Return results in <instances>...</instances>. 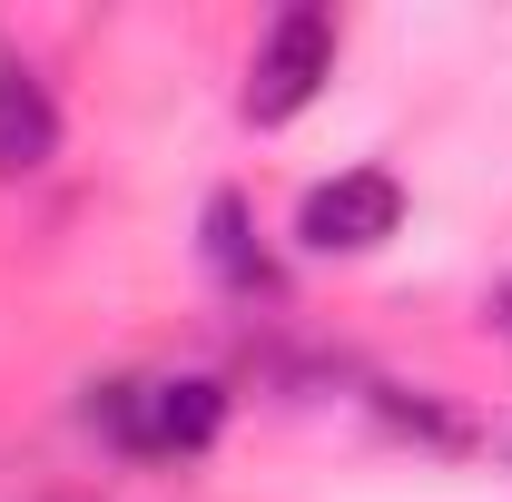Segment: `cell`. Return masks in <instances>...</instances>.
<instances>
[{
  "instance_id": "obj_5",
  "label": "cell",
  "mask_w": 512,
  "mask_h": 502,
  "mask_svg": "<svg viewBox=\"0 0 512 502\" xmlns=\"http://www.w3.org/2000/svg\"><path fill=\"white\" fill-rule=\"evenodd\" d=\"M197 247H207V276H217V286H237V296H266V286H276V276H266V247H256V207H247L237 188L207 197Z\"/></svg>"
},
{
  "instance_id": "obj_2",
  "label": "cell",
  "mask_w": 512,
  "mask_h": 502,
  "mask_svg": "<svg viewBox=\"0 0 512 502\" xmlns=\"http://www.w3.org/2000/svg\"><path fill=\"white\" fill-rule=\"evenodd\" d=\"M335 79V10L325 0H296L266 20L256 40V69H247V119L256 128H286L296 109H316V89Z\"/></svg>"
},
{
  "instance_id": "obj_1",
  "label": "cell",
  "mask_w": 512,
  "mask_h": 502,
  "mask_svg": "<svg viewBox=\"0 0 512 502\" xmlns=\"http://www.w3.org/2000/svg\"><path fill=\"white\" fill-rule=\"evenodd\" d=\"M89 434L119 453H207L227 434V384L217 375H109L89 384Z\"/></svg>"
},
{
  "instance_id": "obj_6",
  "label": "cell",
  "mask_w": 512,
  "mask_h": 502,
  "mask_svg": "<svg viewBox=\"0 0 512 502\" xmlns=\"http://www.w3.org/2000/svg\"><path fill=\"white\" fill-rule=\"evenodd\" d=\"M375 414L394 424L404 443H434V453H473V414H453L444 394H424V384H384Z\"/></svg>"
},
{
  "instance_id": "obj_7",
  "label": "cell",
  "mask_w": 512,
  "mask_h": 502,
  "mask_svg": "<svg viewBox=\"0 0 512 502\" xmlns=\"http://www.w3.org/2000/svg\"><path fill=\"white\" fill-rule=\"evenodd\" d=\"M493 325H503V335H512V296H503V306H493Z\"/></svg>"
},
{
  "instance_id": "obj_4",
  "label": "cell",
  "mask_w": 512,
  "mask_h": 502,
  "mask_svg": "<svg viewBox=\"0 0 512 502\" xmlns=\"http://www.w3.org/2000/svg\"><path fill=\"white\" fill-rule=\"evenodd\" d=\"M60 158V99L30 60H0V178H40Z\"/></svg>"
},
{
  "instance_id": "obj_3",
  "label": "cell",
  "mask_w": 512,
  "mask_h": 502,
  "mask_svg": "<svg viewBox=\"0 0 512 502\" xmlns=\"http://www.w3.org/2000/svg\"><path fill=\"white\" fill-rule=\"evenodd\" d=\"M394 227H404V188H394L384 168H335V178H316L306 207H296V237L316 256H365V247H384Z\"/></svg>"
}]
</instances>
